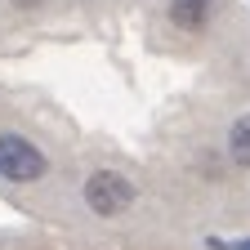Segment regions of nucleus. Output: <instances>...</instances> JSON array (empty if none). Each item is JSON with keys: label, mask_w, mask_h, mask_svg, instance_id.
I'll return each instance as SVG.
<instances>
[{"label": "nucleus", "mask_w": 250, "mask_h": 250, "mask_svg": "<svg viewBox=\"0 0 250 250\" xmlns=\"http://www.w3.org/2000/svg\"><path fill=\"white\" fill-rule=\"evenodd\" d=\"M85 206L94 214H103V219L125 214L134 206V183L125 174H116V170H99V174H89V183H85Z\"/></svg>", "instance_id": "1"}, {"label": "nucleus", "mask_w": 250, "mask_h": 250, "mask_svg": "<svg viewBox=\"0 0 250 250\" xmlns=\"http://www.w3.org/2000/svg\"><path fill=\"white\" fill-rule=\"evenodd\" d=\"M0 174L9 183H36L45 174L41 147H31L22 134H0Z\"/></svg>", "instance_id": "2"}, {"label": "nucleus", "mask_w": 250, "mask_h": 250, "mask_svg": "<svg viewBox=\"0 0 250 250\" xmlns=\"http://www.w3.org/2000/svg\"><path fill=\"white\" fill-rule=\"evenodd\" d=\"M232 250H250V241H237V246H232Z\"/></svg>", "instance_id": "5"}, {"label": "nucleus", "mask_w": 250, "mask_h": 250, "mask_svg": "<svg viewBox=\"0 0 250 250\" xmlns=\"http://www.w3.org/2000/svg\"><path fill=\"white\" fill-rule=\"evenodd\" d=\"M170 18L183 31H201L206 18H210V0H174V5H170Z\"/></svg>", "instance_id": "3"}, {"label": "nucleus", "mask_w": 250, "mask_h": 250, "mask_svg": "<svg viewBox=\"0 0 250 250\" xmlns=\"http://www.w3.org/2000/svg\"><path fill=\"white\" fill-rule=\"evenodd\" d=\"M228 152H232V161L250 170V116H241L232 130H228Z\"/></svg>", "instance_id": "4"}]
</instances>
